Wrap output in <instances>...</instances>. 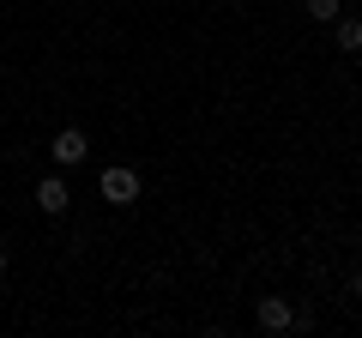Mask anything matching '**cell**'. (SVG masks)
I'll return each mask as SVG.
<instances>
[{"instance_id": "7", "label": "cell", "mask_w": 362, "mask_h": 338, "mask_svg": "<svg viewBox=\"0 0 362 338\" xmlns=\"http://www.w3.org/2000/svg\"><path fill=\"white\" fill-rule=\"evenodd\" d=\"M0 272H6V247H0Z\"/></svg>"}, {"instance_id": "5", "label": "cell", "mask_w": 362, "mask_h": 338, "mask_svg": "<svg viewBox=\"0 0 362 338\" xmlns=\"http://www.w3.org/2000/svg\"><path fill=\"white\" fill-rule=\"evenodd\" d=\"M332 25H338V49H344V54H356V49H362V25H356L350 13H338Z\"/></svg>"}, {"instance_id": "6", "label": "cell", "mask_w": 362, "mask_h": 338, "mask_svg": "<svg viewBox=\"0 0 362 338\" xmlns=\"http://www.w3.org/2000/svg\"><path fill=\"white\" fill-rule=\"evenodd\" d=\"M338 13H344V0H308V18H314V25H332Z\"/></svg>"}, {"instance_id": "4", "label": "cell", "mask_w": 362, "mask_h": 338, "mask_svg": "<svg viewBox=\"0 0 362 338\" xmlns=\"http://www.w3.org/2000/svg\"><path fill=\"white\" fill-rule=\"evenodd\" d=\"M66 206H73V194H66V182H61V175H42V182H37V211H49V218H61Z\"/></svg>"}, {"instance_id": "3", "label": "cell", "mask_w": 362, "mask_h": 338, "mask_svg": "<svg viewBox=\"0 0 362 338\" xmlns=\"http://www.w3.org/2000/svg\"><path fill=\"white\" fill-rule=\"evenodd\" d=\"M254 320H259V332H278V338H284L290 320H296V308H290V296H259Z\"/></svg>"}, {"instance_id": "1", "label": "cell", "mask_w": 362, "mask_h": 338, "mask_svg": "<svg viewBox=\"0 0 362 338\" xmlns=\"http://www.w3.org/2000/svg\"><path fill=\"white\" fill-rule=\"evenodd\" d=\"M97 194H103L109 206H133V199H139V169L133 163H109L103 175H97Z\"/></svg>"}, {"instance_id": "2", "label": "cell", "mask_w": 362, "mask_h": 338, "mask_svg": "<svg viewBox=\"0 0 362 338\" xmlns=\"http://www.w3.org/2000/svg\"><path fill=\"white\" fill-rule=\"evenodd\" d=\"M49 157H54L61 169H78V163L90 157V139H85V127H61V133H54V145H49Z\"/></svg>"}]
</instances>
